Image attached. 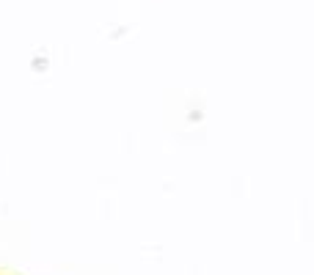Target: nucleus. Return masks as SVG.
Masks as SVG:
<instances>
[]
</instances>
